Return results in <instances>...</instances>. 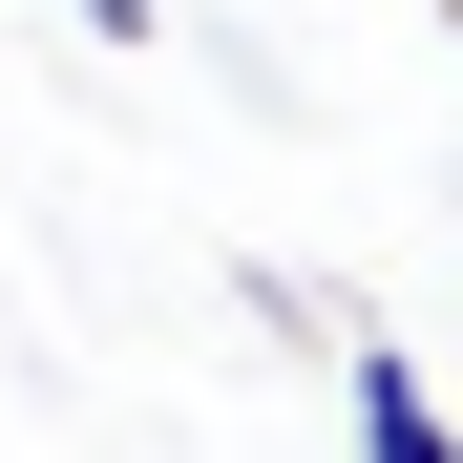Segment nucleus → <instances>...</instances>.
Instances as JSON below:
<instances>
[{
	"mask_svg": "<svg viewBox=\"0 0 463 463\" xmlns=\"http://www.w3.org/2000/svg\"><path fill=\"white\" fill-rule=\"evenodd\" d=\"M63 22H85V43H147V22H169V0H63Z\"/></svg>",
	"mask_w": 463,
	"mask_h": 463,
	"instance_id": "nucleus-2",
	"label": "nucleus"
},
{
	"mask_svg": "<svg viewBox=\"0 0 463 463\" xmlns=\"http://www.w3.org/2000/svg\"><path fill=\"white\" fill-rule=\"evenodd\" d=\"M358 463H463V421H442L421 358H358Z\"/></svg>",
	"mask_w": 463,
	"mask_h": 463,
	"instance_id": "nucleus-1",
	"label": "nucleus"
}]
</instances>
